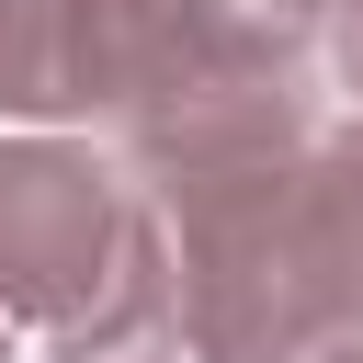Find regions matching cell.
I'll return each instance as SVG.
<instances>
[{
	"mask_svg": "<svg viewBox=\"0 0 363 363\" xmlns=\"http://www.w3.org/2000/svg\"><path fill=\"white\" fill-rule=\"evenodd\" d=\"M0 318H34L57 363H136L170 329L159 204H125L79 147H0Z\"/></svg>",
	"mask_w": 363,
	"mask_h": 363,
	"instance_id": "1",
	"label": "cell"
},
{
	"mask_svg": "<svg viewBox=\"0 0 363 363\" xmlns=\"http://www.w3.org/2000/svg\"><path fill=\"white\" fill-rule=\"evenodd\" d=\"M295 227H306V261L340 306V340L363 329V125L318 159H295Z\"/></svg>",
	"mask_w": 363,
	"mask_h": 363,
	"instance_id": "2",
	"label": "cell"
},
{
	"mask_svg": "<svg viewBox=\"0 0 363 363\" xmlns=\"http://www.w3.org/2000/svg\"><path fill=\"white\" fill-rule=\"evenodd\" d=\"M0 113H79V91H68V0H0Z\"/></svg>",
	"mask_w": 363,
	"mask_h": 363,
	"instance_id": "3",
	"label": "cell"
},
{
	"mask_svg": "<svg viewBox=\"0 0 363 363\" xmlns=\"http://www.w3.org/2000/svg\"><path fill=\"white\" fill-rule=\"evenodd\" d=\"M227 11H250L261 34H284V45H306V23L329 11V0H227Z\"/></svg>",
	"mask_w": 363,
	"mask_h": 363,
	"instance_id": "4",
	"label": "cell"
},
{
	"mask_svg": "<svg viewBox=\"0 0 363 363\" xmlns=\"http://www.w3.org/2000/svg\"><path fill=\"white\" fill-rule=\"evenodd\" d=\"M329 57H340V79L363 91V0H329Z\"/></svg>",
	"mask_w": 363,
	"mask_h": 363,
	"instance_id": "5",
	"label": "cell"
},
{
	"mask_svg": "<svg viewBox=\"0 0 363 363\" xmlns=\"http://www.w3.org/2000/svg\"><path fill=\"white\" fill-rule=\"evenodd\" d=\"M306 363H352V340H329V352H306Z\"/></svg>",
	"mask_w": 363,
	"mask_h": 363,
	"instance_id": "6",
	"label": "cell"
},
{
	"mask_svg": "<svg viewBox=\"0 0 363 363\" xmlns=\"http://www.w3.org/2000/svg\"><path fill=\"white\" fill-rule=\"evenodd\" d=\"M352 363H363V329H352Z\"/></svg>",
	"mask_w": 363,
	"mask_h": 363,
	"instance_id": "7",
	"label": "cell"
},
{
	"mask_svg": "<svg viewBox=\"0 0 363 363\" xmlns=\"http://www.w3.org/2000/svg\"><path fill=\"white\" fill-rule=\"evenodd\" d=\"M0 363H11V352H0Z\"/></svg>",
	"mask_w": 363,
	"mask_h": 363,
	"instance_id": "8",
	"label": "cell"
}]
</instances>
